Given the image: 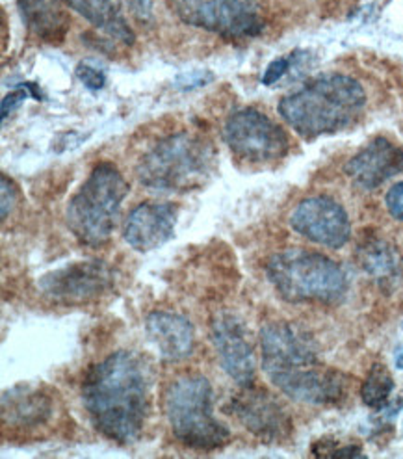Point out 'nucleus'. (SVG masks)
Here are the masks:
<instances>
[{
    "label": "nucleus",
    "instance_id": "f257e3e1",
    "mask_svg": "<svg viewBox=\"0 0 403 459\" xmlns=\"http://www.w3.org/2000/svg\"><path fill=\"white\" fill-rule=\"evenodd\" d=\"M150 389L149 363L136 351L119 350L86 372L82 403L99 433L119 445H133L149 417Z\"/></svg>",
    "mask_w": 403,
    "mask_h": 459
},
{
    "label": "nucleus",
    "instance_id": "f03ea898",
    "mask_svg": "<svg viewBox=\"0 0 403 459\" xmlns=\"http://www.w3.org/2000/svg\"><path fill=\"white\" fill-rule=\"evenodd\" d=\"M262 368L271 384L299 403H337L346 394V377L322 365L316 342L305 329L271 322L261 329Z\"/></svg>",
    "mask_w": 403,
    "mask_h": 459
},
{
    "label": "nucleus",
    "instance_id": "7ed1b4c3",
    "mask_svg": "<svg viewBox=\"0 0 403 459\" xmlns=\"http://www.w3.org/2000/svg\"><path fill=\"white\" fill-rule=\"evenodd\" d=\"M364 88L346 74H322L281 99L279 114L304 138L335 134L364 110Z\"/></svg>",
    "mask_w": 403,
    "mask_h": 459
},
{
    "label": "nucleus",
    "instance_id": "20e7f679",
    "mask_svg": "<svg viewBox=\"0 0 403 459\" xmlns=\"http://www.w3.org/2000/svg\"><path fill=\"white\" fill-rule=\"evenodd\" d=\"M216 166V152L209 140L179 133L159 142L140 159L138 181L157 192H190L203 186Z\"/></svg>",
    "mask_w": 403,
    "mask_h": 459
},
{
    "label": "nucleus",
    "instance_id": "39448f33",
    "mask_svg": "<svg viewBox=\"0 0 403 459\" xmlns=\"http://www.w3.org/2000/svg\"><path fill=\"white\" fill-rule=\"evenodd\" d=\"M266 275L277 294L290 303H337L347 292V275L339 263L301 247L273 253Z\"/></svg>",
    "mask_w": 403,
    "mask_h": 459
},
{
    "label": "nucleus",
    "instance_id": "423d86ee",
    "mask_svg": "<svg viewBox=\"0 0 403 459\" xmlns=\"http://www.w3.org/2000/svg\"><path fill=\"white\" fill-rule=\"evenodd\" d=\"M164 411L175 439L192 450H218L231 431L214 417V391L201 374L173 379L164 393Z\"/></svg>",
    "mask_w": 403,
    "mask_h": 459
},
{
    "label": "nucleus",
    "instance_id": "0eeeda50",
    "mask_svg": "<svg viewBox=\"0 0 403 459\" xmlns=\"http://www.w3.org/2000/svg\"><path fill=\"white\" fill-rule=\"evenodd\" d=\"M127 194L129 183L114 164H97L81 190L67 203L65 221L69 231L90 247L107 244Z\"/></svg>",
    "mask_w": 403,
    "mask_h": 459
},
{
    "label": "nucleus",
    "instance_id": "6e6552de",
    "mask_svg": "<svg viewBox=\"0 0 403 459\" xmlns=\"http://www.w3.org/2000/svg\"><path fill=\"white\" fill-rule=\"evenodd\" d=\"M169 4L190 27L227 39L253 38L264 27L257 0H169Z\"/></svg>",
    "mask_w": 403,
    "mask_h": 459
},
{
    "label": "nucleus",
    "instance_id": "1a4fd4ad",
    "mask_svg": "<svg viewBox=\"0 0 403 459\" xmlns=\"http://www.w3.org/2000/svg\"><path fill=\"white\" fill-rule=\"evenodd\" d=\"M223 140L240 160L251 164L279 160L290 147L283 126L255 108L231 114L223 126Z\"/></svg>",
    "mask_w": 403,
    "mask_h": 459
},
{
    "label": "nucleus",
    "instance_id": "9d476101",
    "mask_svg": "<svg viewBox=\"0 0 403 459\" xmlns=\"http://www.w3.org/2000/svg\"><path fill=\"white\" fill-rule=\"evenodd\" d=\"M114 270L103 261L74 263L45 273L39 279L41 294L56 303L77 305L95 301L114 287Z\"/></svg>",
    "mask_w": 403,
    "mask_h": 459
},
{
    "label": "nucleus",
    "instance_id": "9b49d317",
    "mask_svg": "<svg viewBox=\"0 0 403 459\" xmlns=\"http://www.w3.org/2000/svg\"><path fill=\"white\" fill-rule=\"evenodd\" d=\"M227 413L238 419V422L255 437L266 443L287 439L292 433V419L288 411L271 393L253 385L242 387L225 407Z\"/></svg>",
    "mask_w": 403,
    "mask_h": 459
},
{
    "label": "nucleus",
    "instance_id": "f8f14e48",
    "mask_svg": "<svg viewBox=\"0 0 403 459\" xmlns=\"http://www.w3.org/2000/svg\"><path fill=\"white\" fill-rule=\"evenodd\" d=\"M290 225L297 235L330 249H340L351 238V223L346 209L327 195L301 201L290 216Z\"/></svg>",
    "mask_w": 403,
    "mask_h": 459
},
{
    "label": "nucleus",
    "instance_id": "ddd939ff",
    "mask_svg": "<svg viewBox=\"0 0 403 459\" xmlns=\"http://www.w3.org/2000/svg\"><path fill=\"white\" fill-rule=\"evenodd\" d=\"M210 341L227 376L233 377L240 387L253 385L255 355L240 320L227 311L214 313L210 320Z\"/></svg>",
    "mask_w": 403,
    "mask_h": 459
},
{
    "label": "nucleus",
    "instance_id": "4468645a",
    "mask_svg": "<svg viewBox=\"0 0 403 459\" xmlns=\"http://www.w3.org/2000/svg\"><path fill=\"white\" fill-rule=\"evenodd\" d=\"M179 211L173 203L147 201L131 211L123 227V238L133 249L149 253L164 246L175 235Z\"/></svg>",
    "mask_w": 403,
    "mask_h": 459
},
{
    "label": "nucleus",
    "instance_id": "2eb2a0df",
    "mask_svg": "<svg viewBox=\"0 0 403 459\" xmlns=\"http://www.w3.org/2000/svg\"><path fill=\"white\" fill-rule=\"evenodd\" d=\"M346 173L363 190L380 188L389 178L403 173V149L380 136L347 160Z\"/></svg>",
    "mask_w": 403,
    "mask_h": 459
},
{
    "label": "nucleus",
    "instance_id": "dca6fc26",
    "mask_svg": "<svg viewBox=\"0 0 403 459\" xmlns=\"http://www.w3.org/2000/svg\"><path fill=\"white\" fill-rule=\"evenodd\" d=\"M147 335L166 363L186 361L195 348V331L188 318L177 313L153 311L145 318Z\"/></svg>",
    "mask_w": 403,
    "mask_h": 459
},
{
    "label": "nucleus",
    "instance_id": "f3484780",
    "mask_svg": "<svg viewBox=\"0 0 403 459\" xmlns=\"http://www.w3.org/2000/svg\"><path fill=\"white\" fill-rule=\"evenodd\" d=\"M53 400L41 389L15 387L3 394V422L6 428H39L53 417Z\"/></svg>",
    "mask_w": 403,
    "mask_h": 459
},
{
    "label": "nucleus",
    "instance_id": "a211bd4d",
    "mask_svg": "<svg viewBox=\"0 0 403 459\" xmlns=\"http://www.w3.org/2000/svg\"><path fill=\"white\" fill-rule=\"evenodd\" d=\"M22 21L32 34L48 43H58L69 30V15L62 0H17Z\"/></svg>",
    "mask_w": 403,
    "mask_h": 459
},
{
    "label": "nucleus",
    "instance_id": "6ab92c4d",
    "mask_svg": "<svg viewBox=\"0 0 403 459\" xmlns=\"http://www.w3.org/2000/svg\"><path fill=\"white\" fill-rule=\"evenodd\" d=\"M65 4L116 41L123 45L134 43V32L114 0H65Z\"/></svg>",
    "mask_w": 403,
    "mask_h": 459
},
{
    "label": "nucleus",
    "instance_id": "aec40b11",
    "mask_svg": "<svg viewBox=\"0 0 403 459\" xmlns=\"http://www.w3.org/2000/svg\"><path fill=\"white\" fill-rule=\"evenodd\" d=\"M361 268L380 283H392L399 273V255L389 242L382 238H368L359 251Z\"/></svg>",
    "mask_w": 403,
    "mask_h": 459
},
{
    "label": "nucleus",
    "instance_id": "412c9836",
    "mask_svg": "<svg viewBox=\"0 0 403 459\" xmlns=\"http://www.w3.org/2000/svg\"><path fill=\"white\" fill-rule=\"evenodd\" d=\"M394 391V379L389 372V368L382 363H375L361 387V398L363 402L372 407V410H385L389 405V398Z\"/></svg>",
    "mask_w": 403,
    "mask_h": 459
},
{
    "label": "nucleus",
    "instance_id": "4be33fe9",
    "mask_svg": "<svg viewBox=\"0 0 403 459\" xmlns=\"http://www.w3.org/2000/svg\"><path fill=\"white\" fill-rule=\"evenodd\" d=\"M74 74H77V79H79L88 90H91V91H99V90L105 88V82H107L105 74L100 73L99 69L88 65V64H81V65L77 67V71H74Z\"/></svg>",
    "mask_w": 403,
    "mask_h": 459
},
{
    "label": "nucleus",
    "instance_id": "5701e85b",
    "mask_svg": "<svg viewBox=\"0 0 403 459\" xmlns=\"http://www.w3.org/2000/svg\"><path fill=\"white\" fill-rule=\"evenodd\" d=\"M0 199H3L0 201V216L6 220L17 203V188L8 177L0 178Z\"/></svg>",
    "mask_w": 403,
    "mask_h": 459
},
{
    "label": "nucleus",
    "instance_id": "b1692460",
    "mask_svg": "<svg viewBox=\"0 0 403 459\" xmlns=\"http://www.w3.org/2000/svg\"><path fill=\"white\" fill-rule=\"evenodd\" d=\"M288 69H290V60H288V58H277V60H273V62L266 67V71H264L261 81H262L264 86H271V84H275L277 81H281L283 76L288 73Z\"/></svg>",
    "mask_w": 403,
    "mask_h": 459
},
{
    "label": "nucleus",
    "instance_id": "393cba45",
    "mask_svg": "<svg viewBox=\"0 0 403 459\" xmlns=\"http://www.w3.org/2000/svg\"><path fill=\"white\" fill-rule=\"evenodd\" d=\"M385 203H387V209H389L390 216H392L394 220L403 221V181H401V183H396V185L387 192Z\"/></svg>",
    "mask_w": 403,
    "mask_h": 459
},
{
    "label": "nucleus",
    "instance_id": "a878e982",
    "mask_svg": "<svg viewBox=\"0 0 403 459\" xmlns=\"http://www.w3.org/2000/svg\"><path fill=\"white\" fill-rule=\"evenodd\" d=\"M27 88H29V84H22V86L15 88L10 95L4 97V100H3V119H8V114H12V110H15L22 103V100L30 95V91H34V90H27ZM36 93L39 95V91H36Z\"/></svg>",
    "mask_w": 403,
    "mask_h": 459
},
{
    "label": "nucleus",
    "instance_id": "bb28decb",
    "mask_svg": "<svg viewBox=\"0 0 403 459\" xmlns=\"http://www.w3.org/2000/svg\"><path fill=\"white\" fill-rule=\"evenodd\" d=\"M212 81V74L210 73H186V74H181L177 79V86L183 90V91H190L193 88H199V86H205Z\"/></svg>",
    "mask_w": 403,
    "mask_h": 459
},
{
    "label": "nucleus",
    "instance_id": "cd10ccee",
    "mask_svg": "<svg viewBox=\"0 0 403 459\" xmlns=\"http://www.w3.org/2000/svg\"><path fill=\"white\" fill-rule=\"evenodd\" d=\"M133 15L140 21H149L153 15V0H124Z\"/></svg>",
    "mask_w": 403,
    "mask_h": 459
}]
</instances>
